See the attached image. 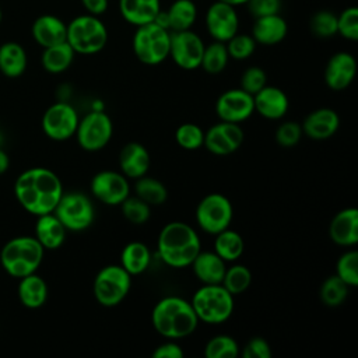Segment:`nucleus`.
Returning <instances> with one entry per match:
<instances>
[{
	"label": "nucleus",
	"instance_id": "1",
	"mask_svg": "<svg viewBox=\"0 0 358 358\" xmlns=\"http://www.w3.org/2000/svg\"><path fill=\"white\" fill-rule=\"evenodd\" d=\"M14 194L25 211L38 217L53 213L63 194V185L53 171L36 166L20 173L14 183Z\"/></svg>",
	"mask_w": 358,
	"mask_h": 358
},
{
	"label": "nucleus",
	"instance_id": "2",
	"mask_svg": "<svg viewBox=\"0 0 358 358\" xmlns=\"http://www.w3.org/2000/svg\"><path fill=\"white\" fill-rule=\"evenodd\" d=\"M157 249L159 259L166 266L182 268L190 266L201 250V243L193 227L182 221H172L161 229Z\"/></svg>",
	"mask_w": 358,
	"mask_h": 358
},
{
	"label": "nucleus",
	"instance_id": "3",
	"mask_svg": "<svg viewBox=\"0 0 358 358\" xmlns=\"http://www.w3.org/2000/svg\"><path fill=\"white\" fill-rule=\"evenodd\" d=\"M151 323L164 338L178 341L196 330L199 319L189 301L171 295L155 303L151 312Z\"/></svg>",
	"mask_w": 358,
	"mask_h": 358
},
{
	"label": "nucleus",
	"instance_id": "4",
	"mask_svg": "<svg viewBox=\"0 0 358 358\" xmlns=\"http://www.w3.org/2000/svg\"><path fill=\"white\" fill-rule=\"evenodd\" d=\"M45 249L35 236H17L4 243L0 250V264L6 273L14 278H22L36 273Z\"/></svg>",
	"mask_w": 358,
	"mask_h": 358
},
{
	"label": "nucleus",
	"instance_id": "5",
	"mask_svg": "<svg viewBox=\"0 0 358 358\" xmlns=\"http://www.w3.org/2000/svg\"><path fill=\"white\" fill-rule=\"evenodd\" d=\"M190 305L199 319L208 324L227 322L235 308L234 295L222 284H203L192 296Z\"/></svg>",
	"mask_w": 358,
	"mask_h": 358
},
{
	"label": "nucleus",
	"instance_id": "6",
	"mask_svg": "<svg viewBox=\"0 0 358 358\" xmlns=\"http://www.w3.org/2000/svg\"><path fill=\"white\" fill-rule=\"evenodd\" d=\"M66 41L76 53L95 55L105 48L108 29L96 15H78L67 24Z\"/></svg>",
	"mask_w": 358,
	"mask_h": 358
},
{
	"label": "nucleus",
	"instance_id": "7",
	"mask_svg": "<svg viewBox=\"0 0 358 358\" xmlns=\"http://www.w3.org/2000/svg\"><path fill=\"white\" fill-rule=\"evenodd\" d=\"M169 43L171 31L155 22L136 27L133 35V52L136 57L147 66L162 63L169 56Z\"/></svg>",
	"mask_w": 358,
	"mask_h": 358
},
{
	"label": "nucleus",
	"instance_id": "8",
	"mask_svg": "<svg viewBox=\"0 0 358 358\" xmlns=\"http://www.w3.org/2000/svg\"><path fill=\"white\" fill-rule=\"evenodd\" d=\"M131 275L120 264H109L98 271L94 280V296L102 306L119 305L129 294Z\"/></svg>",
	"mask_w": 358,
	"mask_h": 358
},
{
	"label": "nucleus",
	"instance_id": "9",
	"mask_svg": "<svg viewBox=\"0 0 358 358\" xmlns=\"http://www.w3.org/2000/svg\"><path fill=\"white\" fill-rule=\"evenodd\" d=\"M53 214L67 231L80 232L91 227L95 217L92 201L78 192L63 193L57 201Z\"/></svg>",
	"mask_w": 358,
	"mask_h": 358
},
{
	"label": "nucleus",
	"instance_id": "10",
	"mask_svg": "<svg viewBox=\"0 0 358 358\" xmlns=\"http://www.w3.org/2000/svg\"><path fill=\"white\" fill-rule=\"evenodd\" d=\"M197 225L210 235L229 228L234 217V208L228 197L221 193H210L204 196L196 207Z\"/></svg>",
	"mask_w": 358,
	"mask_h": 358
},
{
	"label": "nucleus",
	"instance_id": "11",
	"mask_svg": "<svg viewBox=\"0 0 358 358\" xmlns=\"http://www.w3.org/2000/svg\"><path fill=\"white\" fill-rule=\"evenodd\" d=\"M112 134L113 123L110 117L101 110H94L78 120L74 136L83 150L92 152L102 150L110 141Z\"/></svg>",
	"mask_w": 358,
	"mask_h": 358
},
{
	"label": "nucleus",
	"instance_id": "12",
	"mask_svg": "<svg viewBox=\"0 0 358 358\" xmlns=\"http://www.w3.org/2000/svg\"><path fill=\"white\" fill-rule=\"evenodd\" d=\"M204 46L201 38L190 29L171 32L169 56L183 70H196L200 67Z\"/></svg>",
	"mask_w": 358,
	"mask_h": 358
},
{
	"label": "nucleus",
	"instance_id": "13",
	"mask_svg": "<svg viewBox=\"0 0 358 358\" xmlns=\"http://www.w3.org/2000/svg\"><path fill=\"white\" fill-rule=\"evenodd\" d=\"M78 120V115L71 105L56 102L45 110L42 116V130L49 138L64 141L76 134Z\"/></svg>",
	"mask_w": 358,
	"mask_h": 358
},
{
	"label": "nucleus",
	"instance_id": "14",
	"mask_svg": "<svg viewBox=\"0 0 358 358\" xmlns=\"http://www.w3.org/2000/svg\"><path fill=\"white\" fill-rule=\"evenodd\" d=\"M92 196L106 206H119L129 194L130 185L122 172L101 171L91 179Z\"/></svg>",
	"mask_w": 358,
	"mask_h": 358
},
{
	"label": "nucleus",
	"instance_id": "15",
	"mask_svg": "<svg viewBox=\"0 0 358 358\" xmlns=\"http://www.w3.org/2000/svg\"><path fill=\"white\" fill-rule=\"evenodd\" d=\"M206 28L210 36L218 42H227L239 28V17L235 6L215 0L206 13Z\"/></svg>",
	"mask_w": 358,
	"mask_h": 358
},
{
	"label": "nucleus",
	"instance_id": "16",
	"mask_svg": "<svg viewBox=\"0 0 358 358\" xmlns=\"http://www.w3.org/2000/svg\"><path fill=\"white\" fill-rule=\"evenodd\" d=\"M245 134L239 123L222 122L204 131L203 145L214 155H229L243 143Z\"/></svg>",
	"mask_w": 358,
	"mask_h": 358
},
{
	"label": "nucleus",
	"instance_id": "17",
	"mask_svg": "<svg viewBox=\"0 0 358 358\" xmlns=\"http://www.w3.org/2000/svg\"><path fill=\"white\" fill-rule=\"evenodd\" d=\"M215 112L222 122H245L255 112L253 95L248 94L242 88L228 90L218 96L215 102Z\"/></svg>",
	"mask_w": 358,
	"mask_h": 358
},
{
	"label": "nucleus",
	"instance_id": "18",
	"mask_svg": "<svg viewBox=\"0 0 358 358\" xmlns=\"http://www.w3.org/2000/svg\"><path fill=\"white\" fill-rule=\"evenodd\" d=\"M355 74V57L348 52H337L329 59L324 67V83L333 91H343L350 87Z\"/></svg>",
	"mask_w": 358,
	"mask_h": 358
},
{
	"label": "nucleus",
	"instance_id": "19",
	"mask_svg": "<svg viewBox=\"0 0 358 358\" xmlns=\"http://www.w3.org/2000/svg\"><path fill=\"white\" fill-rule=\"evenodd\" d=\"M302 133L312 140H326L334 136L340 127L338 113L331 108L312 110L301 124Z\"/></svg>",
	"mask_w": 358,
	"mask_h": 358
},
{
	"label": "nucleus",
	"instance_id": "20",
	"mask_svg": "<svg viewBox=\"0 0 358 358\" xmlns=\"http://www.w3.org/2000/svg\"><path fill=\"white\" fill-rule=\"evenodd\" d=\"M253 105L255 112H257L260 116L270 120H278L285 116L289 101L285 92L278 87L264 85L253 95Z\"/></svg>",
	"mask_w": 358,
	"mask_h": 358
},
{
	"label": "nucleus",
	"instance_id": "21",
	"mask_svg": "<svg viewBox=\"0 0 358 358\" xmlns=\"http://www.w3.org/2000/svg\"><path fill=\"white\" fill-rule=\"evenodd\" d=\"M330 239L338 246H354L358 242V210L347 207L338 211L329 225Z\"/></svg>",
	"mask_w": 358,
	"mask_h": 358
},
{
	"label": "nucleus",
	"instance_id": "22",
	"mask_svg": "<svg viewBox=\"0 0 358 358\" xmlns=\"http://www.w3.org/2000/svg\"><path fill=\"white\" fill-rule=\"evenodd\" d=\"M119 168L127 179H138L147 175L150 168V154L147 148L137 141L127 143L120 150Z\"/></svg>",
	"mask_w": 358,
	"mask_h": 358
},
{
	"label": "nucleus",
	"instance_id": "23",
	"mask_svg": "<svg viewBox=\"0 0 358 358\" xmlns=\"http://www.w3.org/2000/svg\"><path fill=\"white\" fill-rule=\"evenodd\" d=\"M32 36L42 48H49L66 41L67 25L56 15L43 14L32 24Z\"/></svg>",
	"mask_w": 358,
	"mask_h": 358
},
{
	"label": "nucleus",
	"instance_id": "24",
	"mask_svg": "<svg viewBox=\"0 0 358 358\" xmlns=\"http://www.w3.org/2000/svg\"><path fill=\"white\" fill-rule=\"evenodd\" d=\"M190 266L201 284H221L227 262H224L215 252L200 250Z\"/></svg>",
	"mask_w": 358,
	"mask_h": 358
},
{
	"label": "nucleus",
	"instance_id": "25",
	"mask_svg": "<svg viewBox=\"0 0 358 358\" xmlns=\"http://www.w3.org/2000/svg\"><path fill=\"white\" fill-rule=\"evenodd\" d=\"M287 21L280 14L257 17L252 28V36L256 43L266 46L280 43L287 36Z\"/></svg>",
	"mask_w": 358,
	"mask_h": 358
},
{
	"label": "nucleus",
	"instance_id": "26",
	"mask_svg": "<svg viewBox=\"0 0 358 358\" xmlns=\"http://www.w3.org/2000/svg\"><path fill=\"white\" fill-rule=\"evenodd\" d=\"M67 229L53 213L38 215L35 224V238L45 250L59 249L66 241Z\"/></svg>",
	"mask_w": 358,
	"mask_h": 358
},
{
	"label": "nucleus",
	"instance_id": "27",
	"mask_svg": "<svg viewBox=\"0 0 358 358\" xmlns=\"http://www.w3.org/2000/svg\"><path fill=\"white\" fill-rule=\"evenodd\" d=\"M159 10V0H119L122 17L134 27L152 22Z\"/></svg>",
	"mask_w": 358,
	"mask_h": 358
},
{
	"label": "nucleus",
	"instance_id": "28",
	"mask_svg": "<svg viewBox=\"0 0 358 358\" xmlns=\"http://www.w3.org/2000/svg\"><path fill=\"white\" fill-rule=\"evenodd\" d=\"M17 294L20 302L25 308L36 309L41 308L48 299V284L41 275L32 273L20 278Z\"/></svg>",
	"mask_w": 358,
	"mask_h": 358
},
{
	"label": "nucleus",
	"instance_id": "29",
	"mask_svg": "<svg viewBox=\"0 0 358 358\" xmlns=\"http://www.w3.org/2000/svg\"><path fill=\"white\" fill-rule=\"evenodd\" d=\"M25 49L17 42H6L0 46V71L10 78L20 77L27 69Z\"/></svg>",
	"mask_w": 358,
	"mask_h": 358
},
{
	"label": "nucleus",
	"instance_id": "30",
	"mask_svg": "<svg viewBox=\"0 0 358 358\" xmlns=\"http://www.w3.org/2000/svg\"><path fill=\"white\" fill-rule=\"evenodd\" d=\"M151 262V253L145 243L133 241L129 242L120 255V266L130 274L138 275L143 274Z\"/></svg>",
	"mask_w": 358,
	"mask_h": 358
},
{
	"label": "nucleus",
	"instance_id": "31",
	"mask_svg": "<svg viewBox=\"0 0 358 358\" xmlns=\"http://www.w3.org/2000/svg\"><path fill=\"white\" fill-rule=\"evenodd\" d=\"M74 55L76 52L73 50V48L67 43V41H64L49 48H43L41 62L48 73L59 74L66 71L71 66Z\"/></svg>",
	"mask_w": 358,
	"mask_h": 358
},
{
	"label": "nucleus",
	"instance_id": "32",
	"mask_svg": "<svg viewBox=\"0 0 358 358\" xmlns=\"http://www.w3.org/2000/svg\"><path fill=\"white\" fill-rule=\"evenodd\" d=\"M171 32L186 31L194 24L197 10L193 0H175L166 11Z\"/></svg>",
	"mask_w": 358,
	"mask_h": 358
},
{
	"label": "nucleus",
	"instance_id": "33",
	"mask_svg": "<svg viewBox=\"0 0 358 358\" xmlns=\"http://www.w3.org/2000/svg\"><path fill=\"white\" fill-rule=\"evenodd\" d=\"M214 236V252L224 262H235L242 256L245 243L242 236L236 231L227 228Z\"/></svg>",
	"mask_w": 358,
	"mask_h": 358
},
{
	"label": "nucleus",
	"instance_id": "34",
	"mask_svg": "<svg viewBox=\"0 0 358 358\" xmlns=\"http://www.w3.org/2000/svg\"><path fill=\"white\" fill-rule=\"evenodd\" d=\"M134 192L136 196L145 201L148 206H161L168 199V190L164 183L147 175L136 179Z\"/></svg>",
	"mask_w": 358,
	"mask_h": 358
},
{
	"label": "nucleus",
	"instance_id": "35",
	"mask_svg": "<svg viewBox=\"0 0 358 358\" xmlns=\"http://www.w3.org/2000/svg\"><path fill=\"white\" fill-rule=\"evenodd\" d=\"M228 60L229 55L225 42L214 41L213 43L204 46L200 67H203V70L208 74H218L227 67Z\"/></svg>",
	"mask_w": 358,
	"mask_h": 358
},
{
	"label": "nucleus",
	"instance_id": "36",
	"mask_svg": "<svg viewBox=\"0 0 358 358\" xmlns=\"http://www.w3.org/2000/svg\"><path fill=\"white\" fill-rule=\"evenodd\" d=\"M252 282V273L243 264H232L225 268L222 285L234 296L243 294Z\"/></svg>",
	"mask_w": 358,
	"mask_h": 358
},
{
	"label": "nucleus",
	"instance_id": "37",
	"mask_svg": "<svg viewBox=\"0 0 358 358\" xmlns=\"http://www.w3.org/2000/svg\"><path fill=\"white\" fill-rule=\"evenodd\" d=\"M348 288L350 287L343 280H340L336 274H333L327 277L320 285V289H319L320 301L330 308L340 306L348 295Z\"/></svg>",
	"mask_w": 358,
	"mask_h": 358
},
{
	"label": "nucleus",
	"instance_id": "38",
	"mask_svg": "<svg viewBox=\"0 0 358 358\" xmlns=\"http://www.w3.org/2000/svg\"><path fill=\"white\" fill-rule=\"evenodd\" d=\"M239 345L235 338L227 334H218L210 338L204 347L207 358H236L239 355Z\"/></svg>",
	"mask_w": 358,
	"mask_h": 358
},
{
	"label": "nucleus",
	"instance_id": "39",
	"mask_svg": "<svg viewBox=\"0 0 358 358\" xmlns=\"http://www.w3.org/2000/svg\"><path fill=\"white\" fill-rule=\"evenodd\" d=\"M123 217L134 225L145 224L150 220L151 215V206H148L145 201L138 199L137 196H127L120 204Z\"/></svg>",
	"mask_w": 358,
	"mask_h": 358
},
{
	"label": "nucleus",
	"instance_id": "40",
	"mask_svg": "<svg viewBox=\"0 0 358 358\" xmlns=\"http://www.w3.org/2000/svg\"><path fill=\"white\" fill-rule=\"evenodd\" d=\"M336 275L348 287L358 285V252L355 249L343 253L336 264Z\"/></svg>",
	"mask_w": 358,
	"mask_h": 358
},
{
	"label": "nucleus",
	"instance_id": "41",
	"mask_svg": "<svg viewBox=\"0 0 358 358\" xmlns=\"http://www.w3.org/2000/svg\"><path fill=\"white\" fill-rule=\"evenodd\" d=\"M175 140L179 147L194 151L203 145L204 130L196 123H183L176 129Z\"/></svg>",
	"mask_w": 358,
	"mask_h": 358
},
{
	"label": "nucleus",
	"instance_id": "42",
	"mask_svg": "<svg viewBox=\"0 0 358 358\" xmlns=\"http://www.w3.org/2000/svg\"><path fill=\"white\" fill-rule=\"evenodd\" d=\"M310 31L319 38H331L337 34V15L327 10L315 13L309 22Z\"/></svg>",
	"mask_w": 358,
	"mask_h": 358
},
{
	"label": "nucleus",
	"instance_id": "43",
	"mask_svg": "<svg viewBox=\"0 0 358 358\" xmlns=\"http://www.w3.org/2000/svg\"><path fill=\"white\" fill-rule=\"evenodd\" d=\"M229 57L235 60H245L250 57L256 49V41L252 35L235 34L231 39L225 42Z\"/></svg>",
	"mask_w": 358,
	"mask_h": 358
},
{
	"label": "nucleus",
	"instance_id": "44",
	"mask_svg": "<svg viewBox=\"0 0 358 358\" xmlns=\"http://www.w3.org/2000/svg\"><path fill=\"white\" fill-rule=\"evenodd\" d=\"M337 34L348 41L358 39V8L347 7L337 15Z\"/></svg>",
	"mask_w": 358,
	"mask_h": 358
},
{
	"label": "nucleus",
	"instance_id": "45",
	"mask_svg": "<svg viewBox=\"0 0 358 358\" xmlns=\"http://www.w3.org/2000/svg\"><path fill=\"white\" fill-rule=\"evenodd\" d=\"M302 127L298 122L289 120L281 123L275 130V141L284 148H291L296 145L302 137Z\"/></svg>",
	"mask_w": 358,
	"mask_h": 358
},
{
	"label": "nucleus",
	"instance_id": "46",
	"mask_svg": "<svg viewBox=\"0 0 358 358\" xmlns=\"http://www.w3.org/2000/svg\"><path fill=\"white\" fill-rule=\"evenodd\" d=\"M264 85H267V76L263 69L252 66L246 69L241 77V88L250 95L259 92Z\"/></svg>",
	"mask_w": 358,
	"mask_h": 358
},
{
	"label": "nucleus",
	"instance_id": "47",
	"mask_svg": "<svg viewBox=\"0 0 358 358\" xmlns=\"http://www.w3.org/2000/svg\"><path fill=\"white\" fill-rule=\"evenodd\" d=\"M242 358H271V347L262 337L250 338L242 350H239Z\"/></svg>",
	"mask_w": 358,
	"mask_h": 358
},
{
	"label": "nucleus",
	"instance_id": "48",
	"mask_svg": "<svg viewBox=\"0 0 358 358\" xmlns=\"http://www.w3.org/2000/svg\"><path fill=\"white\" fill-rule=\"evenodd\" d=\"M246 4L250 14L255 18H257V17L278 14L281 1L280 0H248Z\"/></svg>",
	"mask_w": 358,
	"mask_h": 358
},
{
	"label": "nucleus",
	"instance_id": "49",
	"mask_svg": "<svg viewBox=\"0 0 358 358\" xmlns=\"http://www.w3.org/2000/svg\"><path fill=\"white\" fill-rule=\"evenodd\" d=\"M183 350L175 340H166L152 351V358H183Z\"/></svg>",
	"mask_w": 358,
	"mask_h": 358
},
{
	"label": "nucleus",
	"instance_id": "50",
	"mask_svg": "<svg viewBox=\"0 0 358 358\" xmlns=\"http://www.w3.org/2000/svg\"><path fill=\"white\" fill-rule=\"evenodd\" d=\"M84 8L91 15H102L108 8V0H81Z\"/></svg>",
	"mask_w": 358,
	"mask_h": 358
},
{
	"label": "nucleus",
	"instance_id": "51",
	"mask_svg": "<svg viewBox=\"0 0 358 358\" xmlns=\"http://www.w3.org/2000/svg\"><path fill=\"white\" fill-rule=\"evenodd\" d=\"M8 166H10V158H8L7 152L0 145V175L4 173L8 169Z\"/></svg>",
	"mask_w": 358,
	"mask_h": 358
},
{
	"label": "nucleus",
	"instance_id": "52",
	"mask_svg": "<svg viewBox=\"0 0 358 358\" xmlns=\"http://www.w3.org/2000/svg\"><path fill=\"white\" fill-rule=\"evenodd\" d=\"M220 1L228 3V4H231V6H239V4H246L248 0H220Z\"/></svg>",
	"mask_w": 358,
	"mask_h": 358
},
{
	"label": "nucleus",
	"instance_id": "53",
	"mask_svg": "<svg viewBox=\"0 0 358 358\" xmlns=\"http://www.w3.org/2000/svg\"><path fill=\"white\" fill-rule=\"evenodd\" d=\"M0 22H1V10H0Z\"/></svg>",
	"mask_w": 358,
	"mask_h": 358
}]
</instances>
